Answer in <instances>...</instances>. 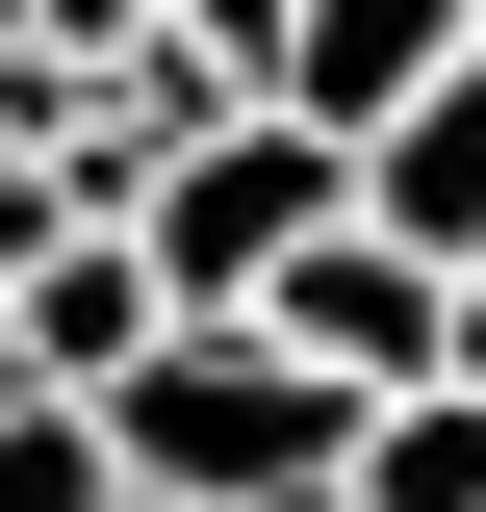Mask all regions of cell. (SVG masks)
Wrapping results in <instances>:
<instances>
[{"label":"cell","instance_id":"8","mask_svg":"<svg viewBox=\"0 0 486 512\" xmlns=\"http://www.w3.org/2000/svg\"><path fill=\"white\" fill-rule=\"evenodd\" d=\"M180 52L231 77V103H282V52H307V0H180Z\"/></svg>","mask_w":486,"mask_h":512},{"label":"cell","instance_id":"6","mask_svg":"<svg viewBox=\"0 0 486 512\" xmlns=\"http://www.w3.org/2000/svg\"><path fill=\"white\" fill-rule=\"evenodd\" d=\"M359 231H410V256H461V282H486V52L435 77L410 128H359Z\"/></svg>","mask_w":486,"mask_h":512},{"label":"cell","instance_id":"5","mask_svg":"<svg viewBox=\"0 0 486 512\" xmlns=\"http://www.w3.org/2000/svg\"><path fill=\"white\" fill-rule=\"evenodd\" d=\"M461 52H486V0H307L282 103H307V128H410V103H435Z\"/></svg>","mask_w":486,"mask_h":512},{"label":"cell","instance_id":"1","mask_svg":"<svg viewBox=\"0 0 486 512\" xmlns=\"http://www.w3.org/2000/svg\"><path fill=\"white\" fill-rule=\"evenodd\" d=\"M359 410H384V384H333L307 333L205 308L180 359L128 384V487H154V512H333V487H359Z\"/></svg>","mask_w":486,"mask_h":512},{"label":"cell","instance_id":"10","mask_svg":"<svg viewBox=\"0 0 486 512\" xmlns=\"http://www.w3.org/2000/svg\"><path fill=\"white\" fill-rule=\"evenodd\" d=\"M0 77H26V0H0Z\"/></svg>","mask_w":486,"mask_h":512},{"label":"cell","instance_id":"4","mask_svg":"<svg viewBox=\"0 0 486 512\" xmlns=\"http://www.w3.org/2000/svg\"><path fill=\"white\" fill-rule=\"evenodd\" d=\"M256 333H307L333 384H435V359H461V256L333 231V256H282V308H256Z\"/></svg>","mask_w":486,"mask_h":512},{"label":"cell","instance_id":"7","mask_svg":"<svg viewBox=\"0 0 486 512\" xmlns=\"http://www.w3.org/2000/svg\"><path fill=\"white\" fill-rule=\"evenodd\" d=\"M333 512H486V384H384L359 410V487Z\"/></svg>","mask_w":486,"mask_h":512},{"label":"cell","instance_id":"9","mask_svg":"<svg viewBox=\"0 0 486 512\" xmlns=\"http://www.w3.org/2000/svg\"><path fill=\"white\" fill-rule=\"evenodd\" d=\"M180 0H26V77H103V52H154Z\"/></svg>","mask_w":486,"mask_h":512},{"label":"cell","instance_id":"2","mask_svg":"<svg viewBox=\"0 0 486 512\" xmlns=\"http://www.w3.org/2000/svg\"><path fill=\"white\" fill-rule=\"evenodd\" d=\"M333 231H359V128H307V103H231L154 180V282L180 308H282V256H333Z\"/></svg>","mask_w":486,"mask_h":512},{"label":"cell","instance_id":"3","mask_svg":"<svg viewBox=\"0 0 486 512\" xmlns=\"http://www.w3.org/2000/svg\"><path fill=\"white\" fill-rule=\"evenodd\" d=\"M0 308H26V359H52V384H103V410L205 333L180 282H154V231H52V256H0Z\"/></svg>","mask_w":486,"mask_h":512}]
</instances>
